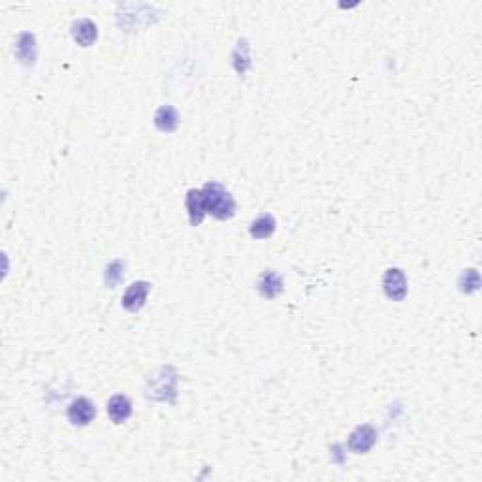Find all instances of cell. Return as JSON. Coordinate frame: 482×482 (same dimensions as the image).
Here are the masks:
<instances>
[{
  "label": "cell",
  "mask_w": 482,
  "mask_h": 482,
  "mask_svg": "<svg viewBox=\"0 0 482 482\" xmlns=\"http://www.w3.org/2000/svg\"><path fill=\"white\" fill-rule=\"evenodd\" d=\"M202 193H204L205 211L211 217H215L219 221H227V219H232L236 215V200L221 183H205Z\"/></svg>",
  "instance_id": "cell-1"
},
{
  "label": "cell",
  "mask_w": 482,
  "mask_h": 482,
  "mask_svg": "<svg viewBox=\"0 0 482 482\" xmlns=\"http://www.w3.org/2000/svg\"><path fill=\"white\" fill-rule=\"evenodd\" d=\"M177 390V375L174 368L166 366L155 375L153 379L149 380L147 397L155 402H174L176 399Z\"/></svg>",
  "instance_id": "cell-2"
},
{
  "label": "cell",
  "mask_w": 482,
  "mask_h": 482,
  "mask_svg": "<svg viewBox=\"0 0 482 482\" xmlns=\"http://www.w3.org/2000/svg\"><path fill=\"white\" fill-rule=\"evenodd\" d=\"M382 289H385V294L392 301H402L409 292V283L405 272L399 270V267L386 270L385 277H382Z\"/></svg>",
  "instance_id": "cell-3"
},
{
  "label": "cell",
  "mask_w": 482,
  "mask_h": 482,
  "mask_svg": "<svg viewBox=\"0 0 482 482\" xmlns=\"http://www.w3.org/2000/svg\"><path fill=\"white\" fill-rule=\"evenodd\" d=\"M68 420L72 426H87L91 424L95 416H97V407L95 403L85 396L76 397L74 402L68 405Z\"/></svg>",
  "instance_id": "cell-4"
},
{
  "label": "cell",
  "mask_w": 482,
  "mask_h": 482,
  "mask_svg": "<svg viewBox=\"0 0 482 482\" xmlns=\"http://www.w3.org/2000/svg\"><path fill=\"white\" fill-rule=\"evenodd\" d=\"M13 53L19 63L25 66H35L38 59V46H36V36L32 32H19L13 44Z\"/></svg>",
  "instance_id": "cell-5"
},
{
  "label": "cell",
  "mask_w": 482,
  "mask_h": 482,
  "mask_svg": "<svg viewBox=\"0 0 482 482\" xmlns=\"http://www.w3.org/2000/svg\"><path fill=\"white\" fill-rule=\"evenodd\" d=\"M375 442H377V431H375V428L369 424H363L358 426L356 430L352 431L349 441H347V447L354 454H366L368 450L373 448Z\"/></svg>",
  "instance_id": "cell-6"
},
{
  "label": "cell",
  "mask_w": 482,
  "mask_h": 482,
  "mask_svg": "<svg viewBox=\"0 0 482 482\" xmlns=\"http://www.w3.org/2000/svg\"><path fill=\"white\" fill-rule=\"evenodd\" d=\"M149 292H151V284H149L147 281H136V283H132L131 287L125 290V294H123V307H125L128 313H138L143 306H145Z\"/></svg>",
  "instance_id": "cell-7"
},
{
  "label": "cell",
  "mask_w": 482,
  "mask_h": 482,
  "mask_svg": "<svg viewBox=\"0 0 482 482\" xmlns=\"http://www.w3.org/2000/svg\"><path fill=\"white\" fill-rule=\"evenodd\" d=\"M256 290L264 300H275L281 292H283V277L279 273L266 270L258 275L256 281Z\"/></svg>",
  "instance_id": "cell-8"
},
{
  "label": "cell",
  "mask_w": 482,
  "mask_h": 482,
  "mask_svg": "<svg viewBox=\"0 0 482 482\" xmlns=\"http://www.w3.org/2000/svg\"><path fill=\"white\" fill-rule=\"evenodd\" d=\"M72 38L78 46L81 47H91L98 38V27L92 19H78L72 25Z\"/></svg>",
  "instance_id": "cell-9"
},
{
  "label": "cell",
  "mask_w": 482,
  "mask_h": 482,
  "mask_svg": "<svg viewBox=\"0 0 482 482\" xmlns=\"http://www.w3.org/2000/svg\"><path fill=\"white\" fill-rule=\"evenodd\" d=\"M185 205H187L188 221H191V224H193V227L202 224L204 217L207 215L202 188H191V191L187 193V198H185Z\"/></svg>",
  "instance_id": "cell-10"
},
{
  "label": "cell",
  "mask_w": 482,
  "mask_h": 482,
  "mask_svg": "<svg viewBox=\"0 0 482 482\" xmlns=\"http://www.w3.org/2000/svg\"><path fill=\"white\" fill-rule=\"evenodd\" d=\"M108 416L115 424H123L132 416V402L125 394H115L108 399Z\"/></svg>",
  "instance_id": "cell-11"
},
{
  "label": "cell",
  "mask_w": 482,
  "mask_h": 482,
  "mask_svg": "<svg viewBox=\"0 0 482 482\" xmlns=\"http://www.w3.org/2000/svg\"><path fill=\"white\" fill-rule=\"evenodd\" d=\"M153 123H155V126H157L160 132H164V134H170V132L177 131V126H179V115H177V109L174 108V106H170V104L160 106V108L155 112Z\"/></svg>",
  "instance_id": "cell-12"
},
{
  "label": "cell",
  "mask_w": 482,
  "mask_h": 482,
  "mask_svg": "<svg viewBox=\"0 0 482 482\" xmlns=\"http://www.w3.org/2000/svg\"><path fill=\"white\" fill-rule=\"evenodd\" d=\"M275 228H277L275 217L272 213H264V215L256 217L255 221L251 222L249 234L253 239H267L272 238Z\"/></svg>",
  "instance_id": "cell-13"
},
{
  "label": "cell",
  "mask_w": 482,
  "mask_h": 482,
  "mask_svg": "<svg viewBox=\"0 0 482 482\" xmlns=\"http://www.w3.org/2000/svg\"><path fill=\"white\" fill-rule=\"evenodd\" d=\"M232 64L238 74L243 76L251 66V47L247 40H239L232 53Z\"/></svg>",
  "instance_id": "cell-14"
},
{
  "label": "cell",
  "mask_w": 482,
  "mask_h": 482,
  "mask_svg": "<svg viewBox=\"0 0 482 482\" xmlns=\"http://www.w3.org/2000/svg\"><path fill=\"white\" fill-rule=\"evenodd\" d=\"M123 277H125V262H109L108 267H106V273H104V281L108 284V289H115L117 284L123 283Z\"/></svg>",
  "instance_id": "cell-15"
},
{
  "label": "cell",
  "mask_w": 482,
  "mask_h": 482,
  "mask_svg": "<svg viewBox=\"0 0 482 482\" xmlns=\"http://www.w3.org/2000/svg\"><path fill=\"white\" fill-rule=\"evenodd\" d=\"M465 284H469V287L465 289V292H467V294H471V292H476V290H478L481 279H478V272H476V270H465L464 275H462V279H459V287L464 289Z\"/></svg>",
  "instance_id": "cell-16"
}]
</instances>
